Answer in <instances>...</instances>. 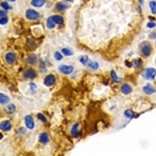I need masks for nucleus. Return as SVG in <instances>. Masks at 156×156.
I'll return each instance as SVG.
<instances>
[{
    "label": "nucleus",
    "mask_w": 156,
    "mask_h": 156,
    "mask_svg": "<svg viewBox=\"0 0 156 156\" xmlns=\"http://www.w3.org/2000/svg\"><path fill=\"white\" fill-rule=\"evenodd\" d=\"M139 52L141 54V56H144V58H148L151 56L152 54V46L149 42H141L139 44Z\"/></svg>",
    "instance_id": "nucleus-1"
},
{
    "label": "nucleus",
    "mask_w": 156,
    "mask_h": 156,
    "mask_svg": "<svg viewBox=\"0 0 156 156\" xmlns=\"http://www.w3.org/2000/svg\"><path fill=\"white\" fill-rule=\"evenodd\" d=\"M43 83L46 87H54L56 83V76L54 74H47L43 79Z\"/></svg>",
    "instance_id": "nucleus-5"
},
{
    "label": "nucleus",
    "mask_w": 156,
    "mask_h": 156,
    "mask_svg": "<svg viewBox=\"0 0 156 156\" xmlns=\"http://www.w3.org/2000/svg\"><path fill=\"white\" fill-rule=\"evenodd\" d=\"M132 64H133V68H140L143 66V60L141 59H133Z\"/></svg>",
    "instance_id": "nucleus-25"
},
{
    "label": "nucleus",
    "mask_w": 156,
    "mask_h": 156,
    "mask_svg": "<svg viewBox=\"0 0 156 156\" xmlns=\"http://www.w3.org/2000/svg\"><path fill=\"white\" fill-rule=\"evenodd\" d=\"M7 1H16V0H7Z\"/></svg>",
    "instance_id": "nucleus-40"
},
{
    "label": "nucleus",
    "mask_w": 156,
    "mask_h": 156,
    "mask_svg": "<svg viewBox=\"0 0 156 156\" xmlns=\"http://www.w3.org/2000/svg\"><path fill=\"white\" fill-rule=\"evenodd\" d=\"M16 111V107H15V104H12V103H8V104H5V112L7 113H13Z\"/></svg>",
    "instance_id": "nucleus-19"
},
{
    "label": "nucleus",
    "mask_w": 156,
    "mask_h": 156,
    "mask_svg": "<svg viewBox=\"0 0 156 156\" xmlns=\"http://www.w3.org/2000/svg\"><path fill=\"white\" fill-rule=\"evenodd\" d=\"M143 92L147 95H153L156 94V88L152 86V84H149V83H147L144 87H143Z\"/></svg>",
    "instance_id": "nucleus-14"
},
{
    "label": "nucleus",
    "mask_w": 156,
    "mask_h": 156,
    "mask_svg": "<svg viewBox=\"0 0 156 156\" xmlns=\"http://www.w3.org/2000/svg\"><path fill=\"white\" fill-rule=\"evenodd\" d=\"M132 91H133V88L129 83H123L120 86V94L121 95H131Z\"/></svg>",
    "instance_id": "nucleus-8"
},
{
    "label": "nucleus",
    "mask_w": 156,
    "mask_h": 156,
    "mask_svg": "<svg viewBox=\"0 0 156 156\" xmlns=\"http://www.w3.org/2000/svg\"><path fill=\"white\" fill-rule=\"evenodd\" d=\"M155 43H156V39H155Z\"/></svg>",
    "instance_id": "nucleus-41"
},
{
    "label": "nucleus",
    "mask_w": 156,
    "mask_h": 156,
    "mask_svg": "<svg viewBox=\"0 0 156 156\" xmlns=\"http://www.w3.org/2000/svg\"><path fill=\"white\" fill-rule=\"evenodd\" d=\"M149 9H151V13L156 15V1L155 0H151L149 1Z\"/></svg>",
    "instance_id": "nucleus-27"
},
{
    "label": "nucleus",
    "mask_w": 156,
    "mask_h": 156,
    "mask_svg": "<svg viewBox=\"0 0 156 156\" xmlns=\"http://www.w3.org/2000/svg\"><path fill=\"white\" fill-rule=\"evenodd\" d=\"M143 3H144V0H139V4H140V5H141Z\"/></svg>",
    "instance_id": "nucleus-38"
},
{
    "label": "nucleus",
    "mask_w": 156,
    "mask_h": 156,
    "mask_svg": "<svg viewBox=\"0 0 156 156\" xmlns=\"http://www.w3.org/2000/svg\"><path fill=\"white\" fill-rule=\"evenodd\" d=\"M87 68H88V70H91V71L99 70V63L95 62V60H90V62H88V64H87Z\"/></svg>",
    "instance_id": "nucleus-18"
},
{
    "label": "nucleus",
    "mask_w": 156,
    "mask_h": 156,
    "mask_svg": "<svg viewBox=\"0 0 156 156\" xmlns=\"http://www.w3.org/2000/svg\"><path fill=\"white\" fill-rule=\"evenodd\" d=\"M155 63H156V60H155Z\"/></svg>",
    "instance_id": "nucleus-42"
},
{
    "label": "nucleus",
    "mask_w": 156,
    "mask_h": 156,
    "mask_svg": "<svg viewBox=\"0 0 156 156\" xmlns=\"http://www.w3.org/2000/svg\"><path fill=\"white\" fill-rule=\"evenodd\" d=\"M47 0H31V5L35 8H42L46 5Z\"/></svg>",
    "instance_id": "nucleus-16"
},
{
    "label": "nucleus",
    "mask_w": 156,
    "mask_h": 156,
    "mask_svg": "<svg viewBox=\"0 0 156 156\" xmlns=\"http://www.w3.org/2000/svg\"><path fill=\"white\" fill-rule=\"evenodd\" d=\"M141 78L144 79V80H153V79L156 78V68L148 67V68L143 70V72H141Z\"/></svg>",
    "instance_id": "nucleus-2"
},
{
    "label": "nucleus",
    "mask_w": 156,
    "mask_h": 156,
    "mask_svg": "<svg viewBox=\"0 0 156 156\" xmlns=\"http://www.w3.org/2000/svg\"><path fill=\"white\" fill-rule=\"evenodd\" d=\"M0 7L3 8V9H5V11H11L12 9V5L9 4V1H7V0H3L1 4H0Z\"/></svg>",
    "instance_id": "nucleus-23"
},
{
    "label": "nucleus",
    "mask_w": 156,
    "mask_h": 156,
    "mask_svg": "<svg viewBox=\"0 0 156 156\" xmlns=\"http://www.w3.org/2000/svg\"><path fill=\"white\" fill-rule=\"evenodd\" d=\"M148 37H149V39H151V40L156 39V31H153V32H152V33H151V35H149V36H148Z\"/></svg>",
    "instance_id": "nucleus-35"
},
{
    "label": "nucleus",
    "mask_w": 156,
    "mask_h": 156,
    "mask_svg": "<svg viewBox=\"0 0 156 156\" xmlns=\"http://www.w3.org/2000/svg\"><path fill=\"white\" fill-rule=\"evenodd\" d=\"M9 103V96H7L5 94H0V104L5 105Z\"/></svg>",
    "instance_id": "nucleus-21"
},
{
    "label": "nucleus",
    "mask_w": 156,
    "mask_h": 156,
    "mask_svg": "<svg viewBox=\"0 0 156 156\" xmlns=\"http://www.w3.org/2000/svg\"><path fill=\"white\" fill-rule=\"evenodd\" d=\"M37 119H39L42 123H47V117L44 116L43 113H37Z\"/></svg>",
    "instance_id": "nucleus-31"
},
{
    "label": "nucleus",
    "mask_w": 156,
    "mask_h": 156,
    "mask_svg": "<svg viewBox=\"0 0 156 156\" xmlns=\"http://www.w3.org/2000/svg\"><path fill=\"white\" fill-rule=\"evenodd\" d=\"M29 88H31V91H32V92H35L37 87H36V84H35V83H29Z\"/></svg>",
    "instance_id": "nucleus-34"
},
{
    "label": "nucleus",
    "mask_w": 156,
    "mask_h": 156,
    "mask_svg": "<svg viewBox=\"0 0 156 156\" xmlns=\"http://www.w3.org/2000/svg\"><path fill=\"white\" fill-rule=\"evenodd\" d=\"M24 132H25V129H24V128H20L19 129V135H23Z\"/></svg>",
    "instance_id": "nucleus-36"
},
{
    "label": "nucleus",
    "mask_w": 156,
    "mask_h": 156,
    "mask_svg": "<svg viewBox=\"0 0 156 156\" xmlns=\"http://www.w3.org/2000/svg\"><path fill=\"white\" fill-rule=\"evenodd\" d=\"M68 8V4H67V1H59V3L55 4L54 9L56 12H64Z\"/></svg>",
    "instance_id": "nucleus-12"
},
{
    "label": "nucleus",
    "mask_w": 156,
    "mask_h": 156,
    "mask_svg": "<svg viewBox=\"0 0 156 156\" xmlns=\"http://www.w3.org/2000/svg\"><path fill=\"white\" fill-rule=\"evenodd\" d=\"M58 71L62 75H71L75 71V68H74V66H71V64H60V66L58 67Z\"/></svg>",
    "instance_id": "nucleus-4"
},
{
    "label": "nucleus",
    "mask_w": 156,
    "mask_h": 156,
    "mask_svg": "<svg viewBox=\"0 0 156 156\" xmlns=\"http://www.w3.org/2000/svg\"><path fill=\"white\" fill-rule=\"evenodd\" d=\"M64 1H67V3H72L74 0H64Z\"/></svg>",
    "instance_id": "nucleus-39"
},
{
    "label": "nucleus",
    "mask_w": 156,
    "mask_h": 156,
    "mask_svg": "<svg viewBox=\"0 0 156 156\" xmlns=\"http://www.w3.org/2000/svg\"><path fill=\"white\" fill-rule=\"evenodd\" d=\"M60 51H62V54L64 55V56H74V51L68 47H63Z\"/></svg>",
    "instance_id": "nucleus-22"
},
{
    "label": "nucleus",
    "mask_w": 156,
    "mask_h": 156,
    "mask_svg": "<svg viewBox=\"0 0 156 156\" xmlns=\"http://www.w3.org/2000/svg\"><path fill=\"white\" fill-rule=\"evenodd\" d=\"M25 19L29 21H37L40 19V13L33 8H28L25 11Z\"/></svg>",
    "instance_id": "nucleus-3"
},
{
    "label": "nucleus",
    "mask_w": 156,
    "mask_h": 156,
    "mask_svg": "<svg viewBox=\"0 0 156 156\" xmlns=\"http://www.w3.org/2000/svg\"><path fill=\"white\" fill-rule=\"evenodd\" d=\"M63 56H64V55L62 54V51H55L54 59L56 60V62H62V60H63Z\"/></svg>",
    "instance_id": "nucleus-26"
},
{
    "label": "nucleus",
    "mask_w": 156,
    "mask_h": 156,
    "mask_svg": "<svg viewBox=\"0 0 156 156\" xmlns=\"http://www.w3.org/2000/svg\"><path fill=\"white\" fill-rule=\"evenodd\" d=\"M109 75H111V79H112V82L120 83V79H119V76L116 75V72H115V71H111V72H109Z\"/></svg>",
    "instance_id": "nucleus-28"
},
{
    "label": "nucleus",
    "mask_w": 156,
    "mask_h": 156,
    "mask_svg": "<svg viewBox=\"0 0 156 156\" xmlns=\"http://www.w3.org/2000/svg\"><path fill=\"white\" fill-rule=\"evenodd\" d=\"M39 70L42 74H46V72H47V64H46V62H40Z\"/></svg>",
    "instance_id": "nucleus-29"
},
{
    "label": "nucleus",
    "mask_w": 156,
    "mask_h": 156,
    "mask_svg": "<svg viewBox=\"0 0 156 156\" xmlns=\"http://www.w3.org/2000/svg\"><path fill=\"white\" fill-rule=\"evenodd\" d=\"M1 25H5L8 23V16H1V20H0Z\"/></svg>",
    "instance_id": "nucleus-32"
},
{
    "label": "nucleus",
    "mask_w": 156,
    "mask_h": 156,
    "mask_svg": "<svg viewBox=\"0 0 156 156\" xmlns=\"http://www.w3.org/2000/svg\"><path fill=\"white\" fill-rule=\"evenodd\" d=\"M79 127H80V125L76 123V124H74V125H72V128H71V135H72L74 137H80V135H82Z\"/></svg>",
    "instance_id": "nucleus-15"
},
{
    "label": "nucleus",
    "mask_w": 156,
    "mask_h": 156,
    "mask_svg": "<svg viewBox=\"0 0 156 156\" xmlns=\"http://www.w3.org/2000/svg\"><path fill=\"white\" fill-rule=\"evenodd\" d=\"M133 115H135V113L132 112V109H125V111H124V117H127V119L133 117Z\"/></svg>",
    "instance_id": "nucleus-30"
},
{
    "label": "nucleus",
    "mask_w": 156,
    "mask_h": 156,
    "mask_svg": "<svg viewBox=\"0 0 156 156\" xmlns=\"http://www.w3.org/2000/svg\"><path fill=\"white\" fill-rule=\"evenodd\" d=\"M88 62H90V58H88L87 55H82V56L79 58V63H80V64H83V66H87V64H88Z\"/></svg>",
    "instance_id": "nucleus-24"
},
{
    "label": "nucleus",
    "mask_w": 156,
    "mask_h": 156,
    "mask_svg": "<svg viewBox=\"0 0 156 156\" xmlns=\"http://www.w3.org/2000/svg\"><path fill=\"white\" fill-rule=\"evenodd\" d=\"M39 56L36 54H31V55H28L27 59H25V63L27 64H29V66H35L36 63H39Z\"/></svg>",
    "instance_id": "nucleus-9"
},
{
    "label": "nucleus",
    "mask_w": 156,
    "mask_h": 156,
    "mask_svg": "<svg viewBox=\"0 0 156 156\" xmlns=\"http://www.w3.org/2000/svg\"><path fill=\"white\" fill-rule=\"evenodd\" d=\"M147 27H148V28H155L156 27V23L153 21V20H151V21H148V23H147Z\"/></svg>",
    "instance_id": "nucleus-33"
},
{
    "label": "nucleus",
    "mask_w": 156,
    "mask_h": 156,
    "mask_svg": "<svg viewBox=\"0 0 156 156\" xmlns=\"http://www.w3.org/2000/svg\"><path fill=\"white\" fill-rule=\"evenodd\" d=\"M11 128H12L11 120H1V123H0V129H1L3 132H8Z\"/></svg>",
    "instance_id": "nucleus-13"
},
{
    "label": "nucleus",
    "mask_w": 156,
    "mask_h": 156,
    "mask_svg": "<svg viewBox=\"0 0 156 156\" xmlns=\"http://www.w3.org/2000/svg\"><path fill=\"white\" fill-rule=\"evenodd\" d=\"M137 12H139V13H141V5H139V7H137Z\"/></svg>",
    "instance_id": "nucleus-37"
},
{
    "label": "nucleus",
    "mask_w": 156,
    "mask_h": 156,
    "mask_svg": "<svg viewBox=\"0 0 156 156\" xmlns=\"http://www.w3.org/2000/svg\"><path fill=\"white\" fill-rule=\"evenodd\" d=\"M50 133L48 132H42L39 135V143L40 144H43V145H47L48 143H50Z\"/></svg>",
    "instance_id": "nucleus-11"
},
{
    "label": "nucleus",
    "mask_w": 156,
    "mask_h": 156,
    "mask_svg": "<svg viewBox=\"0 0 156 156\" xmlns=\"http://www.w3.org/2000/svg\"><path fill=\"white\" fill-rule=\"evenodd\" d=\"M52 17H54L55 23L58 24V25H63L64 24V19H63L62 15H52Z\"/></svg>",
    "instance_id": "nucleus-20"
},
{
    "label": "nucleus",
    "mask_w": 156,
    "mask_h": 156,
    "mask_svg": "<svg viewBox=\"0 0 156 156\" xmlns=\"http://www.w3.org/2000/svg\"><path fill=\"white\" fill-rule=\"evenodd\" d=\"M24 124L28 129H35V121H33V117L31 115H27L24 117Z\"/></svg>",
    "instance_id": "nucleus-10"
},
{
    "label": "nucleus",
    "mask_w": 156,
    "mask_h": 156,
    "mask_svg": "<svg viewBox=\"0 0 156 156\" xmlns=\"http://www.w3.org/2000/svg\"><path fill=\"white\" fill-rule=\"evenodd\" d=\"M46 24H47V28H48V29H54V28L58 25V24L55 23V20H54V17H52V15L47 17V20H46Z\"/></svg>",
    "instance_id": "nucleus-17"
},
{
    "label": "nucleus",
    "mask_w": 156,
    "mask_h": 156,
    "mask_svg": "<svg viewBox=\"0 0 156 156\" xmlns=\"http://www.w3.org/2000/svg\"><path fill=\"white\" fill-rule=\"evenodd\" d=\"M36 76H37V72L33 68H27L23 72V79H25V80H33Z\"/></svg>",
    "instance_id": "nucleus-6"
},
{
    "label": "nucleus",
    "mask_w": 156,
    "mask_h": 156,
    "mask_svg": "<svg viewBox=\"0 0 156 156\" xmlns=\"http://www.w3.org/2000/svg\"><path fill=\"white\" fill-rule=\"evenodd\" d=\"M16 59H17V56H16V54L15 52H12V51H8L7 54L4 55V62L7 63V64H15V62H16Z\"/></svg>",
    "instance_id": "nucleus-7"
}]
</instances>
